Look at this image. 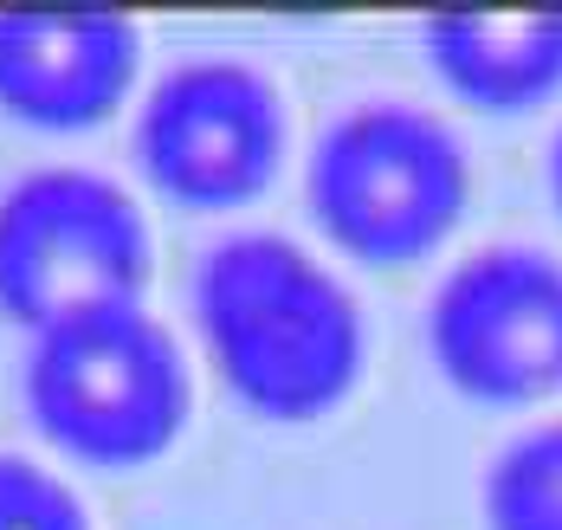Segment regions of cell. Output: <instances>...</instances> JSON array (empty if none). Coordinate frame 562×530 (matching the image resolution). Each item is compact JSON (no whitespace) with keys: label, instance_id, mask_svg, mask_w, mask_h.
<instances>
[{"label":"cell","instance_id":"cell-8","mask_svg":"<svg viewBox=\"0 0 562 530\" xmlns=\"http://www.w3.org/2000/svg\"><path fill=\"white\" fill-rule=\"evenodd\" d=\"M420 59L472 111H537L562 91V7H447L420 20Z\"/></svg>","mask_w":562,"mask_h":530},{"label":"cell","instance_id":"cell-1","mask_svg":"<svg viewBox=\"0 0 562 530\" xmlns=\"http://www.w3.org/2000/svg\"><path fill=\"white\" fill-rule=\"evenodd\" d=\"M194 330L226 395L284 427L337 414L369 356L356 292L279 227H233L201 252Z\"/></svg>","mask_w":562,"mask_h":530},{"label":"cell","instance_id":"cell-7","mask_svg":"<svg viewBox=\"0 0 562 530\" xmlns=\"http://www.w3.org/2000/svg\"><path fill=\"white\" fill-rule=\"evenodd\" d=\"M143 33L116 7H0V111L33 129H91L123 111Z\"/></svg>","mask_w":562,"mask_h":530},{"label":"cell","instance_id":"cell-9","mask_svg":"<svg viewBox=\"0 0 562 530\" xmlns=\"http://www.w3.org/2000/svg\"><path fill=\"white\" fill-rule=\"evenodd\" d=\"M485 530H562V420L510 433L479 478Z\"/></svg>","mask_w":562,"mask_h":530},{"label":"cell","instance_id":"cell-4","mask_svg":"<svg viewBox=\"0 0 562 530\" xmlns=\"http://www.w3.org/2000/svg\"><path fill=\"white\" fill-rule=\"evenodd\" d=\"M156 266L136 194L104 169L46 162L0 188V311L26 330L143 304Z\"/></svg>","mask_w":562,"mask_h":530},{"label":"cell","instance_id":"cell-3","mask_svg":"<svg viewBox=\"0 0 562 530\" xmlns=\"http://www.w3.org/2000/svg\"><path fill=\"white\" fill-rule=\"evenodd\" d=\"M472 201L459 129L420 104L369 98L317 129L304 156V207L317 234L362 266L427 259Z\"/></svg>","mask_w":562,"mask_h":530},{"label":"cell","instance_id":"cell-5","mask_svg":"<svg viewBox=\"0 0 562 530\" xmlns=\"http://www.w3.org/2000/svg\"><path fill=\"white\" fill-rule=\"evenodd\" d=\"M284 98L259 65L201 53L143 91L130 149L156 194L221 214L266 194L284 162Z\"/></svg>","mask_w":562,"mask_h":530},{"label":"cell","instance_id":"cell-10","mask_svg":"<svg viewBox=\"0 0 562 530\" xmlns=\"http://www.w3.org/2000/svg\"><path fill=\"white\" fill-rule=\"evenodd\" d=\"M0 530H98L85 498L33 453H0Z\"/></svg>","mask_w":562,"mask_h":530},{"label":"cell","instance_id":"cell-6","mask_svg":"<svg viewBox=\"0 0 562 530\" xmlns=\"http://www.w3.org/2000/svg\"><path fill=\"white\" fill-rule=\"evenodd\" d=\"M427 350L452 388L524 408L562 388V259L530 239H485L427 297Z\"/></svg>","mask_w":562,"mask_h":530},{"label":"cell","instance_id":"cell-2","mask_svg":"<svg viewBox=\"0 0 562 530\" xmlns=\"http://www.w3.org/2000/svg\"><path fill=\"white\" fill-rule=\"evenodd\" d=\"M20 395L33 427L85 466H149L194 414L188 356L149 304H104L33 330Z\"/></svg>","mask_w":562,"mask_h":530},{"label":"cell","instance_id":"cell-11","mask_svg":"<svg viewBox=\"0 0 562 530\" xmlns=\"http://www.w3.org/2000/svg\"><path fill=\"white\" fill-rule=\"evenodd\" d=\"M550 194H557V214H562V129L550 136Z\"/></svg>","mask_w":562,"mask_h":530}]
</instances>
